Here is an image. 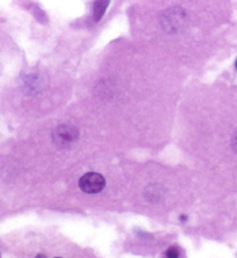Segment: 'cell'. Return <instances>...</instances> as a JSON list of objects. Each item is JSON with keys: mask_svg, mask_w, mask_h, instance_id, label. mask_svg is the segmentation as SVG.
<instances>
[{"mask_svg": "<svg viewBox=\"0 0 237 258\" xmlns=\"http://www.w3.org/2000/svg\"><path fill=\"white\" fill-rule=\"evenodd\" d=\"M80 189L86 194H97L106 186V179L99 173H87L79 179Z\"/></svg>", "mask_w": 237, "mask_h": 258, "instance_id": "1", "label": "cell"}, {"mask_svg": "<svg viewBox=\"0 0 237 258\" xmlns=\"http://www.w3.org/2000/svg\"><path fill=\"white\" fill-rule=\"evenodd\" d=\"M76 138H77L76 128L72 126H67V125L59 126L56 130V134H54V142L59 145V146H67V145L74 142Z\"/></svg>", "mask_w": 237, "mask_h": 258, "instance_id": "2", "label": "cell"}, {"mask_svg": "<svg viewBox=\"0 0 237 258\" xmlns=\"http://www.w3.org/2000/svg\"><path fill=\"white\" fill-rule=\"evenodd\" d=\"M109 5V2H96L94 3V9H93V12H94V19L95 21H99L102 15L106 12L107 6Z\"/></svg>", "mask_w": 237, "mask_h": 258, "instance_id": "3", "label": "cell"}, {"mask_svg": "<svg viewBox=\"0 0 237 258\" xmlns=\"http://www.w3.org/2000/svg\"><path fill=\"white\" fill-rule=\"evenodd\" d=\"M165 258H181L180 249L176 247H172L170 249H168V251L166 252Z\"/></svg>", "mask_w": 237, "mask_h": 258, "instance_id": "4", "label": "cell"}, {"mask_svg": "<svg viewBox=\"0 0 237 258\" xmlns=\"http://www.w3.org/2000/svg\"><path fill=\"white\" fill-rule=\"evenodd\" d=\"M35 258H46V256H44V255H37Z\"/></svg>", "mask_w": 237, "mask_h": 258, "instance_id": "5", "label": "cell"}, {"mask_svg": "<svg viewBox=\"0 0 237 258\" xmlns=\"http://www.w3.org/2000/svg\"><path fill=\"white\" fill-rule=\"evenodd\" d=\"M236 69H237V60H236Z\"/></svg>", "mask_w": 237, "mask_h": 258, "instance_id": "6", "label": "cell"}, {"mask_svg": "<svg viewBox=\"0 0 237 258\" xmlns=\"http://www.w3.org/2000/svg\"><path fill=\"white\" fill-rule=\"evenodd\" d=\"M56 258H61V257H56Z\"/></svg>", "mask_w": 237, "mask_h": 258, "instance_id": "7", "label": "cell"}, {"mask_svg": "<svg viewBox=\"0 0 237 258\" xmlns=\"http://www.w3.org/2000/svg\"><path fill=\"white\" fill-rule=\"evenodd\" d=\"M236 140H237V138H236ZM236 147H237V145H236Z\"/></svg>", "mask_w": 237, "mask_h": 258, "instance_id": "8", "label": "cell"}]
</instances>
